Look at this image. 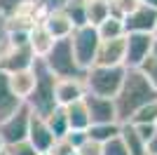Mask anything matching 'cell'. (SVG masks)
I'll return each mask as SVG.
<instances>
[{"mask_svg": "<svg viewBox=\"0 0 157 155\" xmlns=\"http://www.w3.org/2000/svg\"><path fill=\"white\" fill-rule=\"evenodd\" d=\"M42 64L47 66V71L52 73L56 80H63V78H82L85 71L78 66L75 61V54H73V47H71V40H56L54 47L49 50Z\"/></svg>", "mask_w": 157, "mask_h": 155, "instance_id": "obj_4", "label": "cell"}, {"mask_svg": "<svg viewBox=\"0 0 157 155\" xmlns=\"http://www.w3.org/2000/svg\"><path fill=\"white\" fill-rule=\"evenodd\" d=\"M26 141L31 143L33 148L38 150L40 155H47L49 153V148H52L54 143V134L49 132V127H47L45 117L35 115V113H31V122H28V136Z\"/></svg>", "mask_w": 157, "mask_h": 155, "instance_id": "obj_8", "label": "cell"}, {"mask_svg": "<svg viewBox=\"0 0 157 155\" xmlns=\"http://www.w3.org/2000/svg\"><path fill=\"white\" fill-rule=\"evenodd\" d=\"M150 101H157V92L152 89V85L141 75V71L127 68L124 82H122L120 92L115 94V99H113L117 122L127 125L138 108H143L145 103H150Z\"/></svg>", "mask_w": 157, "mask_h": 155, "instance_id": "obj_1", "label": "cell"}, {"mask_svg": "<svg viewBox=\"0 0 157 155\" xmlns=\"http://www.w3.org/2000/svg\"><path fill=\"white\" fill-rule=\"evenodd\" d=\"M120 122H103V125H89L87 127V139H92V141L101 143L103 146L105 141H110L115 136H120Z\"/></svg>", "mask_w": 157, "mask_h": 155, "instance_id": "obj_20", "label": "cell"}, {"mask_svg": "<svg viewBox=\"0 0 157 155\" xmlns=\"http://www.w3.org/2000/svg\"><path fill=\"white\" fill-rule=\"evenodd\" d=\"M124 73H127L124 66H115V68L92 66L89 71H85L82 82H85L87 94L103 97V99H115V94L120 92V87L124 82Z\"/></svg>", "mask_w": 157, "mask_h": 155, "instance_id": "obj_3", "label": "cell"}, {"mask_svg": "<svg viewBox=\"0 0 157 155\" xmlns=\"http://www.w3.org/2000/svg\"><path fill=\"white\" fill-rule=\"evenodd\" d=\"M45 122H47V127H49V132L54 134V139H61V136H66L71 132L68 117H66V108H61V106H56L49 115H45Z\"/></svg>", "mask_w": 157, "mask_h": 155, "instance_id": "obj_21", "label": "cell"}, {"mask_svg": "<svg viewBox=\"0 0 157 155\" xmlns=\"http://www.w3.org/2000/svg\"><path fill=\"white\" fill-rule=\"evenodd\" d=\"M33 73H35V87H33L31 97L26 99V106L31 113L45 117L56 108V99H54V87H56V78L47 71V66L42 64V59L33 61Z\"/></svg>", "mask_w": 157, "mask_h": 155, "instance_id": "obj_2", "label": "cell"}, {"mask_svg": "<svg viewBox=\"0 0 157 155\" xmlns=\"http://www.w3.org/2000/svg\"><path fill=\"white\" fill-rule=\"evenodd\" d=\"M71 47L73 54H75V61L82 71H89L96 61V50H98V33L94 26H80V28H73L71 33Z\"/></svg>", "mask_w": 157, "mask_h": 155, "instance_id": "obj_5", "label": "cell"}, {"mask_svg": "<svg viewBox=\"0 0 157 155\" xmlns=\"http://www.w3.org/2000/svg\"><path fill=\"white\" fill-rule=\"evenodd\" d=\"M21 106H24V103H21L19 99L14 97L12 89H10V82H7V73L0 71V122H2V120H7V117L12 115V113H17Z\"/></svg>", "mask_w": 157, "mask_h": 155, "instance_id": "obj_16", "label": "cell"}, {"mask_svg": "<svg viewBox=\"0 0 157 155\" xmlns=\"http://www.w3.org/2000/svg\"><path fill=\"white\" fill-rule=\"evenodd\" d=\"M155 122H157V101L145 103L143 108H138L129 120V125H155Z\"/></svg>", "mask_w": 157, "mask_h": 155, "instance_id": "obj_24", "label": "cell"}, {"mask_svg": "<svg viewBox=\"0 0 157 155\" xmlns=\"http://www.w3.org/2000/svg\"><path fill=\"white\" fill-rule=\"evenodd\" d=\"M5 38H7V21H5V17L0 14V50L5 45Z\"/></svg>", "mask_w": 157, "mask_h": 155, "instance_id": "obj_34", "label": "cell"}, {"mask_svg": "<svg viewBox=\"0 0 157 155\" xmlns=\"http://www.w3.org/2000/svg\"><path fill=\"white\" fill-rule=\"evenodd\" d=\"M63 139H66L68 143H71V146H73L75 150H78L80 146H82V143L87 141V132H78V129H71V132H68V134H66Z\"/></svg>", "mask_w": 157, "mask_h": 155, "instance_id": "obj_30", "label": "cell"}, {"mask_svg": "<svg viewBox=\"0 0 157 155\" xmlns=\"http://www.w3.org/2000/svg\"><path fill=\"white\" fill-rule=\"evenodd\" d=\"M2 153L5 155H40L28 141H19V143H12V146H5Z\"/></svg>", "mask_w": 157, "mask_h": 155, "instance_id": "obj_27", "label": "cell"}, {"mask_svg": "<svg viewBox=\"0 0 157 155\" xmlns=\"http://www.w3.org/2000/svg\"><path fill=\"white\" fill-rule=\"evenodd\" d=\"M66 117H68V127L78 129V132H87V127L92 125V122H89L87 106H85V99L71 103V106H66Z\"/></svg>", "mask_w": 157, "mask_h": 155, "instance_id": "obj_17", "label": "cell"}, {"mask_svg": "<svg viewBox=\"0 0 157 155\" xmlns=\"http://www.w3.org/2000/svg\"><path fill=\"white\" fill-rule=\"evenodd\" d=\"M108 2H113V0H108Z\"/></svg>", "mask_w": 157, "mask_h": 155, "instance_id": "obj_39", "label": "cell"}, {"mask_svg": "<svg viewBox=\"0 0 157 155\" xmlns=\"http://www.w3.org/2000/svg\"><path fill=\"white\" fill-rule=\"evenodd\" d=\"M42 26L47 28V33H49L54 40H66V38H71L73 28H75V26L71 24V19L63 14V10H61V7H56V10H52V12H47L45 19H42Z\"/></svg>", "mask_w": 157, "mask_h": 155, "instance_id": "obj_13", "label": "cell"}, {"mask_svg": "<svg viewBox=\"0 0 157 155\" xmlns=\"http://www.w3.org/2000/svg\"><path fill=\"white\" fill-rule=\"evenodd\" d=\"M87 97L85 82L82 78H63V80H56V87H54V99H56V106L66 108L75 101H82Z\"/></svg>", "mask_w": 157, "mask_h": 155, "instance_id": "obj_9", "label": "cell"}, {"mask_svg": "<svg viewBox=\"0 0 157 155\" xmlns=\"http://www.w3.org/2000/svg\"><path fill=\"white\" fill-rule=\"evenodd\" d=\"M54 42H56V40L47 33V28L42 26V21L35 24L31 31H28V47H31V52H33L35 59H45L47 54H49V50L54 47Z\"/></svg>", "mask_w": 157, "mask_h": 155, "instance_id": "obj_15", "label": "cell"}, {"mask_svg": "<svg viewBox=\"0 0 157 155\" xmlns=\"http://www.w3.org/2000/svg\"><path fill=\"white\" fill-rule=\"evenodd\" d=\"M63 14L71 19V24L75 28L80 26H87V14H85V0H66L63 5H61Z\"/></svg>", "mask_w": 157, "mask_h": 155, "instance_id": "obj_23", "label": "cell"}, {"mask_svg": "<svg viewBox=\"0 0 157 155\" xmlns=\"http://www.w3.org/2000/svg\"><path fill=\"white\" fill-rule=\"evenodd\" d=\"M101 155H129V153H127L122 139L115 136V139H110V141H105L103 146H101Z\"/></svg>", "mask_w": 157, "mask_h": 155, "instance_id": "obj_28", "label": "cell"}, {"mask_svg": "<svg viewBox=\"0 0 157 155\" xmlns=\"http://www.w3.org/2000/svg\"><path fill=\"white\" fill-rule=\"evenodd\" d=\"M85 106H87L89 122H92V125L117 122V115H115V103H113V99H103V97L87 94V97H85Z\"/></svg>", "mask_w": 157, "mask_h": 155, "instance_id": "obj_12", "label": "cell"}, {"mask_svg": "<svg viewBox=\"0 0 157 155\" xmlns=\"http://www.w3.org/2000/svg\"><path fill=\"white\" fill-rule=\"evenodd\" d=\"M85 14H87V26L96 28L101 21L110 17V2L108 0H85Z\"/></svg>", "mask_w": 157, "mask_h": 155, "instance_id": "obj_19", "label": "cell"}, {"mask_svg": "<svg viewBox=\"0 0 157 155\" xmlns=\"http://www.w3.org/2000/svg\"><path fill=\"white\" fill-rule=\"evenodd\" d=\"M155 129H157V122H155Z\"/></svg>", "mask_w": 157, "mask_h": 155, "instance_id": "obj_38", "label": "cell"}, {"mask_svg": "<svg viewBox=\"0 0 157 155\" xmlns=\"http://www.w3.org/2000/svg\"><path fill=\"white\" fill-rule=\"evenodd\" d=\"M134 129L138 132V136H141V139H143L145 143L150 141V139H152V134L157 132V129H155V125H134Z\"/></svg>", "mask_w": 157, "mask_h": 155, "instance_id": "obj_32", "label": "cell"}, {"mask_svg": "<svg viewBox=\"0 0 157 155\" xmlns=\"http://www.w3.org/2000/svg\"><path fill=\"white\" fill-rule=\"evenodd\" d=\"M138 5H143V7H148V10H155L157 12V0H138Z\"/></svg>", "mask_w": 157, "mask_h": 155, "instance_id": "obj_35", "label": "cell"}, {"mask_svg": "<svg viewBox=\"0 0 157 155\" xmlns=\"http://www.w3.org/2000/svg\"><path fill=\"white\" fill-rule=\"evenodd\" d=\"M2 148H5V146H2V141H0V153H2Z\"/></svg>", "mask_w": 157, "mask_h": 155, "instance_id": "obj_37", "label": "cell"}, {"mask_svg": "<svg viewBox=\"0 0 157 155\" xmlns=\"http://www.w3.org/2000/svg\"><path fill=\"white\" fill-rule=\"evenodd\" d=\"M122 24H124V33H150L152 35V31L157 28V12L138 5L134 12H129L122 19Z\"/></svg>", "mask_w": 157, "mask_h": 155, "instance_id": "obj_11", "label": "cell"}, {"mask_svg": "<svg viewBox=\"0 0 157 155\" xmlns=\"http://www.w3.org/2000/svg\"><path fill=\"white\" fill-rule=\"evenodd\" d=\"M7 82H10V89L21 103H26V99L31 97L33 87H35V73L33 68H24V71H14L7 73Z\"/></svg>", "mask_w": 157, "mask_h": 155, "instance_id": "obj_14", "label": "cell"}, {"mask_svg": "<svg viewBox=\"0 0 157 155\" xmlns=\"http://www.w3.org/2000/svg\"><path fill=\"white\" fill-rule=\"evenodd\" d=\"M0 155H5V153H0Z\"/></svg>", "mask_w": 157, "mask_h": 155, "instance_id": "obj_40", "label": "cell"}, {"mask_svg": "<svg viewBox=\"0 0 157 155\" xmlns=\"http://www.w3.org/2000/svg\"><path fill=\"white\" fill-rule=\"evenodd\" d=\"M96 33H98V40H115V38H122L124 35V24L122 19L117 17H108L105 21L96 26Z\"/></svg>", "mask_w": 157, "mask_h": 155, "instance_id": "obj_22", "label": "cell"}, {"mask_svg": "<svg viewBox=\"0 0 157 155\" xmlns=\"http://www.w3.org/2000/svg\"><path fill=\"white\" fill-rule=\"evenodd\" d=\"M120 139H122V143H124V148L129 155H148L145 153V141L138 136V132L134 129V125H122L120 127Z\"/></svg>", "mask_w": 157, "mask_h": 155, "instance_id": "obj_18", "label": "cell"}, {"mask_svg": "<svg viewBox=\"0 0 157 155\" xmlns=\"http://www.w3.org/2000/svg\"><path fill=\"white\" fill-rule=\"evenodd\" d=\"M75 155H101V143L92 141V139H87V141L82 143L78 150H75Z\"/></svg>", "mask_w": 157, "mask_h": 155, "instance_id": "obj_31", "label": "cell"}, {"mask_svg": "<svg viewBox=\"0 0 157 155\" xmlns=\"http://www.w3.org/2000/svg\"><path fill=\"white\" fill-rule=\"evenodd\" d=\"M136 71H141V75L148 80V82L152 85V89L157 92V57H152V54H148V59H145L143 64L138 66Z\"/></svg>", "mask_w": 157, "mask_h": 155, "instance_id": "obj_25", "label": "cell"}, {"mask_svg": "<svg viewBox=\"0 0 157 155\" xmlns=\"http://www.w3.org/2000/svg\"><path fill=\"white\" fill-rule=\"evenodd\" d=\"M152 38H155V40H157V28H155V31H152Z\"/></svg>", "mask_w": 157, "mask_h": 155, "instance_id": "obj_36", "label": "cell"}, {"mask_svg": "<svg viewBox=\"0 0 157 155\" xmlns=\"http://www.w3.org/2000/svg\"><path fill=\"white\" fill-rule=\"evenodd\" d=\"M47 155H75V148L61 136V139H54V143H52V148H49Z\"/></svg>", "mask_w": 157, "mask_h": 155, "instance_id": "obj_29", "label": "cell"}, {"mask_svg": "<svg viewBox=\"0 0 157 155\" xmlns=\"http://www.w3.org/2000/svg\"><path fill=\"white\" fill-rule=\"evenodd\" d=\"M145 153L148 155H157V132L152 134V139L145 143Z\"/></svg>", "mask_w": 157, "mask_h": 155, "instance_id": "obj_33", "label": "cell"}, {"mask_svg": "<svg viewBox=\"0 0 157 155\" xmlns=\"http://www.w3.org/2000/svg\"><path fill=\"white\" fill-rule=\"evenodd\" d=\"M152 47L150 33H124V68H138Z\"/></svg>", "mask_w": 157, "mask_h": 155, "instance_id": "obj_7", "label": "cell"}, {"mask_svg": "<svg viewBox=\"0 0 157 155\" xmlns=\"http://www.w3.org/2000/svg\"><path fill=\"white\" fill-rule=\"evenodd\" d=\"M138 7V0H113L110 2V17L124 19L129 12H134Z\"/></svg>", "mask_w": 157, "mask_h": 155, "instance_id": "obj_26", "label": "cell"}, {"mask_svg": "<svg viewBox=\"0 0 157 155\" xmlns=\"http://www.w3.org/2000/svg\"><path fill=\"white\" fill-rule=\"evenodd\" d=\"M94 66H108V68L124 66V35L115 40H101Z\"/></svg>", "mask_w": 157, "mask_h": 155, "instance_id": "obj_10", "label": "cell"}, {"mask_svg": "<svg viewBox=\"0 0 157 155\" xmlns=\"http://www.w3.org/2000/svg\"><path fill=\"white\" fill-rule=\"evenodd\" d=\"M28 122H31V110H28V106L24 103L17 113H12L7 120L0 122V141H2V146H12V143L26 141Z\"/></svg>", "mask_w": 157, "mask_h": 155, "instance_id": "obj_6", "label": "cell"}]
</instances>
